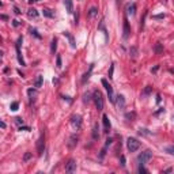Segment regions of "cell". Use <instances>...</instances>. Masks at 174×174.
<instances>
[{
	"label": "cell",
	"mask_w": 174,
	"mask_h": 174,
	"mask_svg": "<svg viewBox=\"0 0 174 174\" xmlns=\"http://www.w3.org/2000/svg\"><path fill=\"white\" fill-rule=\"evenodd\" d=\"M93 99H94V102H95V108H97V110H99V112H101V110L104 109V98H102L101 91H98V90L94 91Z\"/></svg>",
	"instance_id": "6da1fadb"
},
{
	"label": "cell",
	"mask_w": 174,
	"mask_h": 174,
	"mask_svg": "<svg viewBox=\"0 0 174 174\" xmlns=\"http://www.w3.org/2000/svg\"><path fill=\"white\" fill-rule=\"evenodd\" d=\"M126 147H128V150L131 152H135L137 151V150L140 148V141L135 137H129L128 140H126Z\"/></svg>",
	"instance_id": "7a4b0ae2"
},
{
	"label": "cell",
	"mask_w": 174,
	"mask_h": 174,
	"mask_svg": "<svg viewBox=\"0 0 174 174\" xmlns=\"http://www.w3.org/2000/svg\"><path fill=\"white\" fill-rule=\"evenodd\" d=\"M151 158H152V152L151 151H144V152H141L137 156V162L140 165H144V163H147L150 159H151Z\"/></svg>",
	"instance_id": "3957f363"
},
{
	"label": "cell",
	"mask_w": 174,
	"mask_h": 174,
	"mask_svg": "<svg viewBox=\"0 0 174 174\" xmlns=\"http://www.w3.org/2000/svg\"><path fill=\"white\" fill-rule=\"evenodd\" d=\"M102 84H104V87L106 89V91H108V97H109V101L110 102H114V95H113V87L110 86L109 83H108V80L106 79H102Z\"/></svg>",
	"instance_id": "277c9868"
},
{
	"label": "cell",
	"mask_w": 174,
	"mask_h": 174,
	"mask_svg": "<svg viewBox=\"0 0 174 174\" xmlns=\"http://www.w3.org/2000/svg\"><path fill=\"white\" fill-rule=\"evenodd\" d=\"M44 150H45V137L44 135L38 139V143H37V151H38V155H42L44 154Z\"/></svg>",
	"instance_id": "5b68a950"
},
{
	"label": "cell",
	"mask_w": 174,
	"mask_h": 174,
	"mask_svg": "<svg viewBox=\"0 0 174 174\" xmlns=\"http://www.w3.org/2000/svg\"><path fill=\"white\" fill-rule=\"evenodd\" d=\"M21 42H22V38H18L17 41V57H18V61L21 65H25V61L22 59V54H21Z\"/></svg>",
	"instance_id": "8992f818"
},
{
	"label": "cell",
	"mask_w": 174,
	"mask_h": 174,
	"mask_svg": "<svg viewBox=\"0 0 174 174\" xmlns=\"http://www.w3.org/2000/svg\"><path fill=\"white\" fill-rule=\"evenodd\" d=\"M65 171L67 173H74L76 171V162L74 159H71L67 165H65Z\"/></svg>",
	"instance_id": "52a82bcc"
},
{
	"label": "cell",
	"mask_w": 174,
	"mask_h": 174,
	"mask_svg": "<svg viewBox=\"0 0 174 174\" xmlns=\"http://www.w3.org/2000/svg\"><path fill=\"white\" fill-rule=\"evenodd\" d=\"M72 125L75 126L76 129H79L82 126V117L79 116V114H75L72 116Z\"/></svg>",
	"instance_id": "ba28073f"
},
{
	"label": "cell",
	"mask_w": 174,
	"mask_h": 174,
	"mask_svg": "<svg viewBox=\"0 0 174 174\" xmlns=\"http://www.w3.org/2000/svg\"><path fill=\"white\" fill-rule=\"evenodd\" d=\"M135 12H136V6L133 4V3H129L128 6H126V15H135Z\"/></svg>",
	"instance_id": "9c48e42d"
},
{
	"label": "cell",
	"mask_w": 174,
	"mask_h": 174,
	"mask_svg": "<svg viewBox=\"0 0 174 174\" xmlns=\"http://www.w3.org/2000/svg\"><path fill=\"white\" fill-rule=\"evenodd\" d=\"M102 122H104V128H105V132H109L110 129V121H109V117L106 114L102 116Z\"/></svg>",
	"instance_id": "30bf717a"
},
{
	"label": "cell",
	"mask_w": 174,
	"mask_h": 174,
	"mask_svg": "<svg viewBox=\"0 0 174 174\" xmlns=\"http://www.w3.org/2000/svg\"><path fill=\"white\" fill-rule=\"evenodd\" d=\"M114 102L117 104V106L120 108V109H122V108L125 106V99H124L122 95H118V97H117V101H114Z\"/></svg>",
	"instance_id": "8fae6325"
},
{
	"label": "cell",
	"mask_w": 174,
	"mask_h": 174,
	"mask_svg": "<svg viewBox=\"0 0 174 174\" xmlns=\"http://www.w3.org/2000/svg\"><path fill=\"white\" fill-rule=\"evenodd\" d=\"M64 4H65V8L67 11L71 14L74 11V4H72V0H64Z\"/></svg>",
	"instance_id": "7c38bea8"
},
{
	"label": "cell",
	"mask_w": 174,
	"mask_h": 174,
	"mask_svg": "<svg viewBox=\"0 0 174 174\" xmlns=\"http://www.w3.org/2000/svg\"><path fill=\"white\" fill-rule=\"evenodd\" d=\"M131 34V29H129V25H128V22H124V38H128Z\"/></svg>",
	"instance_id": "4fadbf2b"
},
{
	"label": "cell",
	"mask_w": 174,
	"mask_h": 174,
	"mask_svg": "<svg viewBox=\"0 0 174 174\" xmlns=\"http://www.w3.org/2000/svg\"><path fill=\"white\" fill-rule=\"evenodd\" d=\"M76 144H78V136H76V135H72V136L69 137V143H68V146H69L71 148H74Z\"/></svg>",
	"instance_id": "5bb4252c"
},
{
	"label": "cell",
	"mask_w": 174,
	"mask_h": 174,
	"mask_svg": "<svg viewBox=\"0 0 174 174\" xmlns=\"http://www.w3.org/2000/svg\"><path fill=\"white\" fill-rule=\"evenodd\" d=\"M56 49H57V41H56V38H53V39H52V42H50V53L54 54Z\"/></svg>",
	"instance_id": "9a60e30c"
},
{
	"label": "cell",
	"mask_w": 174,
	"mask_h": 174,
	"mask_svg": "<svg viewBox=\"0 0 174 174\" xmlns=\"http://www.w3.org/2000/svg\"><path fill=\"white\" fill-rule=\"evenodd\" d=\"M42 82H44L42 76H41V75H39V76H37L35 82H34V87H35V89H38V87H41V86H42Z\"/></svg>",
	"instance_id": "2e32d148"
},
{
	"label": "cell",
	"mask_w": 174,
	"mask_h": 174,
	"mask_svg": "<svg viewBox=\"0 0 174 174\" xmlns=\"http://www.w3.org/2000/svg\"><path fill=\"white\" fill-rule=\"evenodd\" d=\"M27 15L30 18H37L38 17V11L35 10V8H30L29 11H27Z\"/></svg>",
	"instance_id": "e0dca14e"
},
{
	"label": "cell",
	"mask_w": 174,
	"mask_h": 174,
	"mask_svg": "<svg viewBox=\"0 0 174 174\" xmlns=\"http://www.w3.org/2000/svg\"><path fill=\"white\" fill-rule=\"evenodd\" d=\"M97 15H98V10L95 8V7L90 8V11H89V17L90 18H94V17H97Z\"/></svg>",
	"instance_id": "ac0fdd59"
},
{
	"label": "cell",
	"mask_w": 174,
	"mask_h": 174,
	"mask_svg": "<svg viewBox=\"0 0 174 174\" xmlns=\"http://www.w3.org/2000/svg\"><path fill=\"white\" fill-rule=\"evenodd\" d=\"M99 137V133H98V125H95L94 126V129H93V139L95 140V139H98Z\"/></svg>",
	"instance_id": "d6986e66"
},
{
	"label": "cell",
	"mask_w": 174,
	"mask_h": 174,
	"mask_svg": "<svg viewBox=\"0 0 174 174\" xmlns=\"http://www.w3.org/2000/svg\"><path fill=\"white\" fill-rule=\"evenodd\" d=\"M67 37H68V39H69V42H71V46H72V48L75 49L76 48V45H75V41H74V37L72 35H71V34H68V33H64Z\"/></svg>",
	"instance_id": "ffe728a7"
},
{
	"label": "cell",
	"mask_w": 174,
	"mask_h": 174,
	"mask_svg": "<svg viewBox=\"0 0 174 174\" xmlns=\"http://www.w3.org/2000/svg\"><path fill=\"white\" fill-rule=\"evenodd\" d=\"M155 52H156L158 54H161V53L163 52V48H162V45H161V42H158V44L155 45Z\"/></svg>",
	"instance_id": "44dd1931"
},
{
	"label": "cell",
	"mask_w": 174,
	"mask_h": 174,
	"mask_svg": "<svg viewBox=\"0 0 174 174\" xmlns=\"http://www.w3.org/2000/svg\"><path fill=\"white\" fill-rule=\"evenodd\" d=\"M91 69H93V67H90V71H89V72H87V74H84V75H83V79H82V83H86V80H87V79H89V78H90V74H91Z\"/></svg>",
	"instance_id": "7402d4cb"
},
{
	"label": "cell",
	"mask_w": 174,
	"mask_h": 174,
	"mask_svg": "<svg viewBox=\"0 0 174 174\" xmlns=\"http://www.w3.org/2000/svg\"><path fill=\"white\" fill-rule=\"evenodd\" d=\"M10 108H11V110H12V112H17V110H18V108H19V104H18V102H12Z\"/></svg>",
	"instance_id": "603a6c76"
},
{
	"label": "cell",
	"mask_w": 174,
	"mask_h": 174,
	"mask_svg": "<svg viewBox=\"0 0 174 174\" xmlns=\"http://www.w3.org/2000/svg\"><path fill=\"white\" fill-rule=\"evenodd\" d=\"M44 15H45V17H48V18H53V14H52L50 10H48V8L44 10Z\"/></svg>",
	"instance_id": "cb8c5ba5"
},
{
	"label": "cell",
	"mask_w": 174,
	"mask_h": 174,
	"mask_svg": "<svg viewBox=\"0 0 174 174\" xmlns=\"http://www.w3.org/2000/svg\"><path fill=\"white\" fill-rule=\"evenodd\" d=\"M90 101H91V95H90L89 93H86L84 95H83V102H90Z\"/></svg>",
	"instance_id": "d4e9b609"
},
{
	"label": "cell",
	"mask_w": 174,
	"mask_h": 174,
	"mask_svg": "<svg viewBox=\"0 0 174 174\" xmlns=\"http://www.w3.org/2000/svg\"><path fill=\"white\" fill-rule=\"evenodd\" d=\"M113 71H114V64L110 65V69H109V79H113Z\"/></svg>",
	"instance_id": "484cf974"
},
{
	"label": "cell",
	"mask_w": 174,
	"mask_h": 174,
	"mask_svg": "<svg viewBox=\"0 0 174 174\" xmlns=\"http://www.w3.org/2000/svg\"><path fill=\"white\" fill-rule=\"evenodd\" d=\"M27 94H29L31 98H33V97H35L37 93H35V90H33V89H29V90H27Z\"/></svg>",
	"instance_id": "4316f807"
},
{
	"label": "cell",
	"mask_w": 174,
	"mask_h": 174,
	"mask_svg": "<svg viewBox=\"0 0 174 174\" xmlns=\"http://www.w3.org/2000/svg\"><path fill=\"white\" fill-rule=\"evenodd\" d=\"M129 53L132 54V57H136V53H137V49H136V48H131V50H129Z\"/></svg>",
	"instance_id": "83f0119b"
},
{
	"label": "cell",
	"mask_w": 174,
	"mask_h": 174,
	"mask_svg": "<svg viewBox=\"0 0 174 174\" xmlns=\"http://www.w3.org/2000/svg\"><path fill=\"white\" fill-rule=\"evenodd\" d=\"M30 158H31V152H26V154H25V156H23V161L27 162V161L30 159Z\"/></svg>",
	"instance_id": "f1b7e54d"
},
{
	"label": "cell",
	"mask_w": 174,
	"mask_h": 174,
	"mask_svg": "<svg viewBox=\"0 0 174 174\" xmlns=\"http://www.w3.org/2000/svg\"><path fill=\"white\" fill-rule=\"evenodd\" d=\"M166 151H167L169 154H171V155H174V146H171V147H167V148H166Z\"/></svg>",
	"instance_id": "f546056e"
},
{
	"label": "cell",
	"mask_w": 174,
	"mask_h": 174,
	"mask_svg": "<svg viewBox=\"0 0 174 174\" xmlns=\"http://www.w3.org/2000/svg\"><path fill=\"white\" fill-rule=\"evenodd\" d=\"M56 64H57V68H61V57H60V56H57Z\"/></svg>",
	"instance_id": "4dcf8cb0"
},
{
	"label": "cell",
	"mask_w": 174,
	"mask_h": 174,
	"mask_svg": "<svg viewBox=\"0 0 174 174\" xmlns=\"http://www.w3.org/2000/svg\"><path fill=\"white\" fill-rule=\"evenodd\" d=\"M139 173H147V170H146V169L143 167V166L140 165V167H139Z\"/></svg>",
	"instance_id": "1f68e13d"
},
{
	"label": "cell",
	"mask_w": 174,
	"mask_h": 174,
	"mask_svg": "<svg viewBox=\"0 0 174 174\" xmlns=\"http://www.w3.org/2000/svg\"><path fill=\"white\" fill-rule=\"evenodd\" d=\"M121 166H122V167L125 166V156L124 155H121Z\"/></svg>",
	"instance_id": "d6a6232c"
},
{
	"label": "cell",
	"mask_w": 174,
	"mask_h": 174,
	"mask_svg": "<svg viewBox=\"0 0 174 174\" xmlns=\"http://www.w3.org/2000/svg\"><path fill=\"white\" fill-rule=\"evenodd\" d=\"M150 93H151V87H146V90H144V94H150Z\"/></svg>",
	"instance_id": "836d02e7"
},
{
	"label": "cell",
	"mask_w": 174,
	"mask_h": 174,
	"mask_svg": "<svg viewBox=\"0 0 174 174\" xmlns=\"http://www.w3.org/2000/svg\"><path fill=\"white\" fill-rule=\"evenodd\" d=\"M133 117H135V113H128V114H126V118H133Z\"/></svg>",
	"instance_id": "e575fe53"
},
{
	"label": "cell",
	"mask_w": 174,
	"mask_h": 174,
	"mask_svg": "<svg viewBox=\"0 0 174 174\" xmlns=\"http://www.w3.org/2000/svg\"><path fill=\"white\" fill-rule=\"evenodd\" d=\"M12 25H14L15 27H18V26H19V22H18V21H12Z\"/></svg>",
	"instance_id": "d590c367"
},
{
	"label": "cell",
	"mask_w": 174,
	"mask_h": 174,
	"mask_svg": "<svg viewBox=\"0 0 174 174\" xmlns=\"http://www.w3.org/2000/svg\"><path fill=\"white\" fill-rule=\"evenodd\" d=\"M14 11H15V14H21V11H19V8H18V7H15V8H14Z\"/></svg>",
	"instance_id": "8d00e7d4"
},
{
	"label": "cell",
	"mask_w": 174,
	"mask_h": 174,
	"mask_svg": "<svg viewBox=\"0 0 174 174\" xmlns=\"http://www.w3.org/2000/svg\"><path fill=\"white\" fill-rule=\"evenodd\" d=\"M15 121H17L18 124H21V122H23V121L21 120V118H19V117H17V118H15Z\"/></svg>",
	"instance_id": "74e56055"
},
{
	"label": "cell",
	"mask_w": 174,
	"mask_h": 174,
	"mask_svg": "<svg viewBox=\"0 0 174 174\" xmlns=\"http://www.w3.org/2000/svg\"><path fill=\"white\" fill-rule=\"evenodd\" d=\"M155 18H156V19H162V18H165V15H156Z\"/></svg>",
	"instance_id": "f35d334b"
},
{
	"label": "cell",
	"mask_w": 174,
	"mask_h": 174,
	"mask_svg": "<svg viewBox=\"0 0 174 174\" xmlns=\"http://www.w3.org/2000/svg\"><path fill=\"white\" fill-rule=\"evenodd\" d=\"M0 125H2V128H3V129H4V128H6V124H4V122H3V121H2V122H0Z\"/></svg>",
	"instance_id": "ab89813d"
}]
</instances>
